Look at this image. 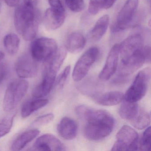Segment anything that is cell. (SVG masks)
<instances>
[{
	"mask_svg": "<svg viewBox=\"0 0 151 151\" xmlns=\"http://www.w3.org/2000/svg\"><path fill=\"white\" fill-rule=\"evenodd\" d=\"M76 112L77 115L85 122L84 133L90 140H101L109 136L114 129V119L107 111L81 105L76 107Z\"/></svg>",
	"mask_w": 151,
	"mask_h": 151,
	"instance_id": "1",
	"label": "cell"
},
{
	"mask_svg": "<svg viewBox=\"0 0 151 151\" xmlns=\"http://www.w3.org/2000/svg\"><path fill=\"white\" fill-rule=\"evenodd\" d=\"M39 21V14L35 8L24 4L16 9L14 18L15 28L25 41H32L35 38L38 30Z\"/></svg>",
	"mask_w": 151,
	"mask_h": 151,
	"instance_id": "2",
	"label": "cell"
},
{
	"mask_svg": "<svg viewBox=\"0 0 151 151\" xmlns=\"http://www.w3.org/2000/svg\"><path fill=\"white\" fill-rule=\"evenodd\" d=\"M29 86V83L24 79H17L12 81L8 86L4 96V111L9 112L14 110L25 96Z\"/></svg>",
	"mask_w": 151,
	"mask_h": 151,
	"instance_id": "3",
	"label": "cell"
},
{
	"mask_svg": "<svg viewBox=\"0 0 151 151\" xmlns=\"http://www.w3.org/2000/svg\"><path fill=\"white\" fill-rule=\"evenodd\" d=\"M151 78V69L147 68L140 70L133 83L126 91L124 99L130 102H137L145 95Z\"/></svg>",
	"mask_w": 151,
	"mask_h": 151,
	"instance_id": "4",
	"label": "cell"
},
{
	"mask_svg": "<svg viewBox=\"0 0 151 151\" xmlns=\"http://www.w3.org/2000/svg\"><path fill=\"white\" fill-rule=\"evenodd\" d=\"M116 139L112 151H132L138 149V134L129 125H123L120 129L116 134Z\"/></svg>",
	"mask_w": 151,
	"mask_h": 151,
	"instance_id": "5",
	"label": "cell"
},
{
	"mask_svg": "<svg viewBox=\"0 0 151 151\" xmlns=\"http://www.w3.org/2000/svg\"><path fill=\"white\" fill-rule=\"evenodd\" d=\"M56 41L49 38L42 37L32 41L31 45V55L36 61L45 62L58 49Z\"/></svg>",
	"mask_w": 151,
	"mask_h": 151,
	"instance_id": "6",
	"label": "cell"
},
{
	"mask_svg": "<svg viewBox=\"0 0 151 151\" xmlns=\"http://www.w3.org/2000/svg\"><path fill=\"white\" fill-rule=\"evenodd\" d=\"M99 50L96 47H92L86 50L80 57L74 67L72 78L76 82L82 80L89 72L92 65L98 58Z\"/></svg>",
	"mask_w": 151,
	"mask_h": 151,
	"instance_id": "7",
	"label": "cell"
},
{
	"mask_svg": "<svg viewBox=\"0 0 151 151\" xmlns=\"http://www.w3.org/2000/svg\"><path fill=\"white\" fill-rule=\"evenodd\" d=\"M139 0H127L111 28L113 32H118L127 29L132 22L138 6Z\"/></svg>",
	"mask_w": 151,
	"mask_h": 151,
	"instance_id": "8",
	"label": "cell"
},
{
	"mask_svg": "<svg viewBox=\"0 0 151 151\" xmlns=\"http://www.w3.org/2000/svg\"><path fill=\"white\" fill-rule=\"evenodd\" d=\"M143 49L124 61L121 62L116 81L118 82L128 77L140 68L145 62Z\"/></svg>",
	"mask_w": 151,
	"mask_h": 151,
	"instance_id": "9",
	"label": "cell"
},
{
	"mask_svg": "<svg viewBox=\"0 0 151 151\" xmlns=\"http://www.w3.org/2000/svg\"><path fill=\"white\" fill-rule=\"evenodd\" d=\"M144 39L140 34L131 35L119 45L121 62L124 61L141 51L144 47Z\"/></svg>",
	"mask_w": 151,
	"mask_h": 151,
	"instance_id": "10",
	"label": "cell"
},
{
	"mask_svg": "<svg viewBox=\"0 0 151 151\" xmlns=\"http://www.w3.org/2000/svg\"><path fill=\"white\" fill-rule=\"evenodd\" d=\"M17 76L22 78L35 77L38 71V65L31 55H24L18 58L15 65Z\"/></svg>",
	"mask_w": 151,
	"mask_h": 151,
	"instance_id": "11",
	"label": "cell"
},
{
	"mask_svg": "<svg viewBox=\"0 0 151 151\" xmlns=\"http://www.w3.org/2000/svg\"><path fill=\"white\" fill-rule=\"evenodd\" d=\"M119 55V45L115 44L109 53L105 65L99 75L100 79L107 81L115 74L118 66Z\"/></svg>",
	"mask_w": 151,
	"mask_h": 151,
	"instance_id": "12",
	"label": "cell"
},
{
	"mask_svg": "<svg viewBox=\"0 0 151 151\" xmlns=\"http://www.w3.org/2000/svg\"><path fill=\"white\" fill-rule=\"evenodd\" d=\"M33 149L36 151H62L66 150L65 146L55 136L45 134L37 139Z\"/></svg>",
	"mask_w": 151,
	"mask_h": 151,
	"instance_id": "13",
	"label": "cell"
},
{
	"mask_svg": "<svg viewBox=\"0 0 151 151\" xmlns=\"http://www.w3.org/2000/svg\"><path fill=\"white\" fill-rule=\"evenodd\" d=\"M65 20V11L50 7L46 11L44 22L47 29L53 31L62 26Z\"/></svg>",
	"mask_w": 151,
	"mask_h": 151,
	"instance_id": "14",
	"label": "cell"
},
{
	"mask_svg": "<svg viewBox=\"0 0 151 151\" xmlns=\"http://www.w3.org/2000/svg\"><path fill=\"white\" fill-rule=\"evenodd\" d=\"M56 74L44 71L42 82L33 89L32 96L37 99L43 98L49 94L55 82Z\"/></svg>",
	"mask_w": 151,
	"mask_h": 151,
	"instance_id": "15",
	"label": "cell"
},
{
	"mask_svg": "<svg viewBox=\"0 0 151 151\" xmlns=\"http://www.w3.org/2000/svg\"><path fill=\"white\" fill-rule=\"evenodd\" d=\"M78 127L76 122L68 117H63L57 126L59 135L67 140H72L76 137Z\"/></svg>",
	"mask_w": 151,
	"mask_h": 151,
	"instance_id": "16",
	"label": "cell"
},
{
	"mask_svg": "<svg viewBox=\"0 0 151 151\" xmlns=\"http://www.w3.org/2000/svg\"><path fill=\"white\" fill-rule=\"evenodd\" d=\"M67 55V51L65 47L58 48L55 52L44 62L45 63L44 71H48L57 75Z\"/></svg>",
	"mask_w": 151,
	"mask_h": 151,
	"instance_id": "17",
	"label": "cell"
},
{
	"mask_svg": "<svg viewBox=\"0 0 151 151\" xmlns=\"http://www.w3.org/2000/svg\"><path fill=\"white\" fill-rule=\"evenodd\" d=\"M123 93L119 91H110L93 96V100L99 105L107 106H115L122 101Z\"/></svg>",
	"mask_w": 151,
	"mask_h": 151,
	"instance_id": "18",
	"label": "cell"
},
{
	"mask_svg": "<svg viewBox=\"0 0 151 151\" xmlns=\"http://www.w3.org/2000/svg\"><path fill=\"white\" fill-rule=\"evenodd\" d=\"M85 45V38L83 34L75 32L70 34L67 38L64 47L67 52L76 54L83 50Z\"/></svg>",
	"mask_w": 151,
	"mask_h": 151,
	"instance_id": "19",
	"label": "cell"
},
{
	"mask_svg": "<svg viewBox=\"0 0 151 151\" xmlns=\"http://www.w3.org/2000/svg\"><path fill=\"white\" fill-rule=\"evenodd\" d=\"M109 21V17L107 15H105L99 19L89 33V38L92 41L97 42L101 39L107 30Z\"/></svg>",
	"mask_w": 151,
	"mask_h": 151,
	"instance_id": "20",
	"label": "cell"
},
{
	"mask_svg": "<svg viewBox=\"0 0 151 151\" xmlns=\"http://www.w3.org/2000/svg\"><path fill=\"white\" fill-rule=\"evenodd\" d=\"M40 131L37 129L26 131L20 135L12 144L11 147L12 151L22 150L30 142L39 135Z\"/></svg>",
	"mask_w": 151,
	"mask_h": 151,
	"instance_id": "21",
	"label": "cell"
},
{
	"mask_svg": "<svg viewBox=\"0 0 151 151\" xmlns=\"http://www.w3.org/2000/svg\"><path fill=\"white\" fill-rule=\"evenodd\" d=\"M48 102L49 100L47 99H38L26 101L22 107V116L23 118L28 117L35 111L45 106Z\"/></svg>",
	"mask_w": 151,
	"mask_h": 151,
	"instance_id": "22",
	"label": "cell"
},
{
	"mask_svg": "<svg viewBox=\"0 0 151 151\" xmlns=\"http://www.w3.org/2000/svg\"><path fill=\"white\" fill-rule=\"evenodd\" d=\"M139 107L136 102H130L124 100L119 109V114L122 118L130 122L137 114Z\"/></svg>",
	"mask_w": 151,
	"mask_h": 151,
	"instance_id": "23",
	"label": "cell"
},
{
	"mask_svg": "<svg viewBox=\"0 0 151 151\" xmlns=\"http://www.w3.org/2000/svg\"><path fill=\"white\" fill-rule=\"evenodd\" d=\"M3 44L7 52L10 55H14L19 50L20 39L17 34L9 33L4 37Z\"/></svg>",
	"mask_w": 151,
	"mask_h": 151,
	"instance_id": "24",
	"label": "cell"
},
{
	"mask_svg": "<svg viewBox=\"0 0 151 151\" xmlns=\"http://www.w3.org/2000/svg\"><path fill=\"white\" fill-rule=\"evenodd\" d=\"M129 122L136 129L139 130L143 129L150 124V114L145 110L139 108L136 116Z\"/></svg>",
	"mask_w": 151,
	"mask_h": 151,
	"instance_id": "25",
	"label": "cell"
},
{
	"mask_svg": "<svg viewBox=\"0 0 151 151\" xmlns=\"http://www.w3.org/2000/svg\"><path fill=\"white\" fill-rule=\"evenodd\" d=\"M138 149L141 151H149L151 147V127L147 128L140 139H138Z\"/></svg>",
	"mask_w": 151,
	"mask_h": 151,
	"instance_id": "26",
	"label": "cell"
},
{
	"mask_svg": "<svg viewBox=\"0 0 151 151\" xmlns=\"http://www.w3.org/2000/svg\"><path fill=\"white\" fill-rule=\"evenodd\" d=\"M15 115L7 116L0 120V138L6 136L12 129Z\"/></svg>",
	"mask_w": 151,
	"mask_h": 151,
	"instance_id": "27",
	"label": "cell"
},
{
	"mask_svg": "<svg viewBox=\"0 0 151 151\" xmlns=\"http://www.w3.org/2000/svg\"><path fill=\"white\" fill-rule=\"evenodd\" d=\"M68 7L72 12H79L84 8V0H64Z\"/></svg>",
	"mask_w": 151,
	"mask_h": 151,
	"instance_id": "28",
	"label": "cell"
},
{
	"mask_svg": "<svg viewBox=\"0 0 151 151\" xmlns=\"http://www.w3.org/2000/svg\"><path fill=\"white\" fill-rule=\"evenodd\" d=\"M105 0H90L88 11L91 14L95 15L104 7Z\"/></svg>",
	"mask_w": 151,
	"mask_h": 151,
	"instance_id": "29",
	"label": "cell"
},
{
	"mask_svg": "<svg viewBox=\"0 0 151 151\" xmlns=\"http://www.w3.org/2000/svg\"><path fill=\"white\" fill-rule=\"evenodd\" d=\"M54 118V115L52 113L46 114L39 116L33 122L32 125L35 126H41L48 124Z\"/></svg>",
	"mask_w": 151,
	"mask_h": 151,
	"instance_id": "30",
	"label": "cell"
},
{
	"mask_svg": "<svg viewBox=\"0 0 151 151\" xmlns=\"http://www.w3.org/2000/svg\"><path fill=\"white\" fill-rule=\"evenodd\" d=\"M70 71V66H67L65 68L63 71L60 74L56 81V85L58 88L61 89L64 86L68 76L69 75Z\"/></svg>",
	"mask_w": 151,
	"mask_h": 151,
	"instance_id": "31",
	"label": "cell"
},
{
	"mask_svg": "<svg viewBox=\"0 0 151 151\" xmlns=\"http://www.w3.org/2000/svg\"><path fill=\"white\" fill-rule=\"evenodd\" d=\"M50 7L61 11H65L64 7L61 0H48Z\"/></svg>",
	"mask_w": 151,
	"mask_h": 151,
	"instance_id": "32",
	"label": "cell"
},
{
	"mask_svg": "<svg viewBox=\"0 0 151 151\" xmlns=\"http://www.w3.org/2000/svg\"><path fill=\"white\" fill-rule=\"evenodd\" d=\"M7 73V68L6 64L0 63V85L2 83Z\"/></svg>",
	"mask_w": 151,
	"mask_h": 151,
	"instance_id": "33",
	"label": "cell"
},
{
	"mask_svg": "<svg viewBox=\"0 0 151 151\" xmlns=\"http://www.w3.org/2000/svg\"><path fill=\"white\" fill-rule=\"evenodd\" d=\"M143 50L145 58V62L150 63L151 62V49L150 47L147 46H144Z\"/></svg>",
	"mask_w": 151,
	"mask_h": 151,
	"instance_id": "34",
	"label": "cell"
},
{
	"mask_svg": "<svg viewBox=\"0 0 151 151\" xmlns=\"http://www.w3.org/2000/svg\"><path fill=\"white\" fill-rule=\"evenodd\" d=\"M4 1L9 6L15 7L18 6L20 0H4Z\"/></svg>",
	"mask_w": 151,
	"mask_h": 151,
	"instance_id": "35",
	"label": "cell"
},
{
	"mask_svg": "<svg viewBox=\"0 0 151 151\" xmlns=\"http://www.w3.org/2000/svg\"><path fill=\"white\" fill-rule=\"evenodd\" d=\"M39 1L40 0H24V4L33 8H36Z\"/></svg>",
	"mask_w": 151,
	"mask_h": 151,
	"instance_id": "36",
	"label": "cell"
},
{
	"mask_svg": "<svg viewBox=\"0 0 151 151\" xmlns=\"http://www.w3.org/2000/svg\"><path fill=\"white\" fill-rule=\"evenodd\" d=\"M116 0H105L104 7L105 9H109L114 5Z\"/></svg>",
	"mask_w": 151,
	"mask_h": 151,
	"instance_id": "37",
	"label": "cell"
},
{
	"mask_svg": "<svg viewBox=\"0 0 151 151\" xmlns=\"http://www.w3.org/2000/svg\"><path fill=\"white\" fill-rule=\"evenodd\" d=\"M5 57V54L2 51H0V62L3 60Z\"/></svg>",
	"mask_w": 151,
	"mask_h": 151,
	"instance_id": "38",
	"label": "cell"
},
{
	"mask_svg": "<svg viewBox=\"0 0 151 151\" xmlns=\"http://www.w3.org/2000/svg\"><path fill=\"white\" fill-rule=\"evenodd\" d=\"M1 4L0 3V14L1 13Z\"/></svg>",
	"mask_w": 151,
	"mask_h": 151,
	"instance_id": "39",
	"label": "cell"
}]
</instances>
